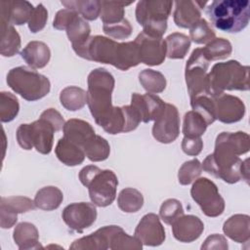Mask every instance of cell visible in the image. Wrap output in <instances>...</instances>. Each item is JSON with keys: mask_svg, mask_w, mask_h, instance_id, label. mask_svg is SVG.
I'll use <instances>...</instances> for the list:
<instances>
[{"mask_svg": "<svg viewBox=\"0 0 250 250\" xmlns=\"http://www.w3.org/2000/svg\"><path fill=\"white\" fill-rule=\"evenodd\" d=\"M56 126L43 114L29 124H21L17 129V141L21 147L29 150L35 148L42 154H49L53 148Z\"/></svg>", "mask_w": 250, "mask_h": 250, "instance_id": "cell-7", "label": "cell"}, {"mask_svg": "<svg viewBox=\"0 0 250 250\" xmlns=\"http://www.w3.org/2000/svg\"><path fill=\"white\" fill-rule=\"evenodd\" d=\"M224 233L237 243H245L250 239V217L235 214L229 217L223 226Z\"/></svg>", "mask_w": 250, "mask_h": 250, "instance_id": "cell-22", "label": "cell"}, {"mask_svg": "<svg viewBox=\"0 0 250 250\" xmlns=\"http://www.w3.org/2000/svg\"><path fill=\"white\" fill-rule=\"evenodd\" d=\"M21 57L30 67L43 68L50 61L51 51L42 41H30L21 52Z\"/></svg>", "mask_w": 250, "mask_h": 250, "instance_id": "cell-24", "label": "cell"}, {"mask_svg": "<svg viewBox=\"0 0 250 250\" xmlns=\"http://www.w3.org/2000/svg\"><path fill=\"white\" fill-rule=\"evenodd\" d=\"M62 199L63 194L59 188L48 186L42 188L36 192L34 197V204L39 209L52 211L60 207Z\"/></svg>", "mask_w": 250, "mask_h": 250, "instance_id": "cell-28", "label": "cell"}, {"mask_svg": "<svg viewBox=\"0 0 250 250\" xmlns=\"http://www.w3.org/2000/svg\"><path fill=\"white\" fill-rule=\"evenodd\" d=\"M203 148V142L201 138H187L184 137L182 141L183 151L189 156L198 155Z\"/></svg>", "mask_w": 250, "mask_h": 250, "instance_id": "cell-49", "label": "cell"}, {"mask_svg": "<svg viewBox=\"0 0 250 250\" xmlns=\"http://www.w3.org/2000/svg\"><path fill=\"white\" fill-rule=\"evenodd\" d=\"M202 172V165L198 159L186 161L179 169L178 180L183 186H187L195 181Z\"/></svg>", "mask_w": 250, "mask_h": 250, "instance_id": "cell-44", "label": "cell"}, {"mask_svg": "<svg viewBox=\"0 0 250 250\" xmlns=\"http://www.w3.org/2000/svg\"><path fill=\"white\" fill-rule=\"evenodd\" d=\"M229 248V244H228V240L226 239V237L224 235L218 234V233H214L209 235L204 243L201 245V249H222V250H226Z\"/></svg>", "mask_w": 250, "mask_h": 250, "instance_id": "cell-50", "label": "cell"}, {"mask_svg": "<svg viewBox=\"0 0 250 250\" xmlns=\"http://www.w3.org/2000/svg\"><path fill=\"white\" fill-rule=\"evenodd\" d=\"M208 92L218 96L228 91L249 90V66L242 65L239 62L230 60L213 65L207 74Z\"/></svg>", "mask_w": 250, "mask_h": 250, "instance_id": "cell-3", "label": "cell"}, {"mask_svg": "<svg viewBox=\"0 0 250 250\" xmlns=\"http://www.w3.org/2000/svg\"><path fill=\"white\" fill-rule=\"evenodd\" d=\"M60 102L67 110H79L87 104V92L76 86H67L62 90Z\"/></svg>", "mask_w": 250, "mask_h": 250, "instance_id": "cell-32", "label": "cell"}, {"mask_svg": "<svg viewBox=\"0 0 250 250\" xmlns=\"http://www.w3.org/2000/svg\"><path fill=\"white\" fill-rule=\"evenodd\" d=\"M87 104L99 126H103L113 107L111 94L114 88V78L105 68L93 69L87 79Z\"/></svg>", "mask_w": 250, "mask_h": 250, "instance_id": "cell-1", "label": "cell"}, {"mask_svg": "<svg viewBox=\"0 0 250 250\" xmlns=\"http://www.w3.org/2000/svg\"><path fill=\"white\" fill-rule=\"evenodd\" d=\"M77 14L78 13L72 9L65 8V9L60 10L55 16V19L53 21V26L58 30H65L67 24L70 22L72 18Z\"/></svg>", "mask_w": 250, "mask_h": 250, "instance_id": "cell-48", "label": "cell"}, {"mask_svg": "<svg viewBox=\"0 0 250 250\" xmlns=\"http://www.w3.org/2000/svg\"><path fill=\"white\" fill-rule=\"evenodd\" d=\"M20 104L15 95L10 92L0 93V119L2 122L12 121L19 113Z\"/></svg>", "mask_w": 250, "mask_h": 250, "instance_id": "cell-41", "label": "cell"}, {"mask_svg": "<svg viewBox=\"0 0 250 250\" xmlns=\"http://www.w3.org/2000/svg\"><path fill=\"white\" fill-rule=\"evenodd\" d=\"M0 225L2 229L12 228L18 221V213L0 203Z\"/></svg>", "mask_w": 250, "mask_h": 250, "instance_id": "cell-51", "label": "cell"}, {"mask_svg": "<svg viewBox=\"0 0 250 250\" xmlns=\"http://www.w3.org/2000/svg\"><path fill=\"white\" fill-rule=\"evenodd\" d=\"M245 114V104L237 97L220 94L215 97V117L219 121L231 124L240 121Z\"/></svg>", "mask_w": 250, "mask_h": 250, "instance_id": "cell-16", "label": "cell"}, {"mask_svg": "<svg viewBox=\"0 0 250 250\" xmlns=\"http://www.w3.org/2000/svg\"><path fill=\"white\" fill-rule=\"evenodd\" d=\"M202 169L228 184L243 180L242 160L230 146L218 140L214 152L204 159Z\"/></svg>", "mask_w": 250, "mask_h": 250, "instance_id": "cell-5", "label": "cell"}, {"mask_svg": "<svg viewBox=\"0 0 250 250\" xmlns=\"http://www.w3.org/2000/svg\"><path fill=\"white\" fill-rule=\"evenodd\" d=\"M130 105L138 113L141 122L147 123L151 120H156L164 109L165 103L154 94L147 93L141 95L139 93H133Z\"/></svg>", "mask_w": 250, "mask_h": 250, "instance_id": "cell-18", "label": "cell"}, {"mask_svg": "<svg viewBox=\"0 0 250 250\" xmlns=\"http://www.w3.org/2000/svg\"><path fill=\"white\" fill-rule=\"evenodd\" d=\"M34 10L32 4L25 0H8L0 2L1 26L9 24L21 25L28 22Z\"/></svg>", "mask_w": 250, "mask_h": 250, "instance_id": "cell-17", "label": "cell"}, {"mask_svg": "<svg viewBox=\"0 0 250 250\" xmlns=\"http://www.w3.org/2000/svg\"><path fill=\"white\" fill-rule=\"evenodd\" d=\"M1 204L6 205L16 213H24L33 210L36 206L34 200L24 196H10L1 197Z\"/></svg>", "mask_w": 250, "mask_h": 250, "instance_id": "cell-45", "label": "cell"}, {"mask_svg": "<svg viewBox=\"0 0 250 250\" xmlns=\"http://www.w3.org/2000/svg\"><path fill=\"white\" fill-rule=\"evenodd\" d=\"M171 226L174 237L185 243L196 240L204 229L203 222L194 215H183Z\"/></svg>", "mask_w": 250, "mask_h": 250, "instance_id": "cell-19", "label": "cell"}, {"mask_svg": "<svg viewBox=\"0 0 250 250\" xmlns=\"http://www.w3.org/2000/svg\"><path fill=\"white\" fill-rule=\"evenodd\" d=\"M183 215L184 208L182 203L178 199L169 198L165 200L160 206L159 216L161 220L167 225H172Z\"/></svg>", "mask_w": 250, "mask_h": 250, "instance_id": "cell-43", "label": "cell"}, {"mask_svg": "<svg viewBox=\"0 0 250 250\" xmlns=\"http://www.w3.org/2000/svg\"><path fill=\"white\" fill-rule=\"evenodd\" d=\"M190 194L206 216L214 218L223 214L225 200L211 180L207 178L196 179L191 187Z\"/></svg>", "mask_w": 250, "mask_h": 250, "instance_id": "cell-9", "label": "cell"}, {"mask_svg": "<svg viewBox=\"0 0 250 250\" xmlns=\"http://www.w3.org/2000/svg\"><path fill=\"white\" fill-rule=\"evenodd\" d=\"M78 177L81 184L88 188L93 204L106 207L114 201L118 180L113 171L102 170L98 166L88 165L80 170Z\"/></svg>", "mask_w": 250, "mask_h": 250, "instance_id": "cell-4", "label": "cell"}, {"mask_svg": "<svg viewBox=\"0 0 250 250\" xmlns=\"http://www.w3.org/2000/svg\"><path fill=\"white\" fill-rule=\"evenodd\" d=\"M118 42L102 35L91 36L78 46H73L74 52L81 58L102 63L113 65Z\"/></svg>", "mask_w": 250, "mask_h": 250, "instance_id": "cell-11", "label": "cell"}, {"mask_svg": "<svg viewBox=\"0 0 250 250\" xmlns=\"http://www.w3.org/2000/svg\"><path fill=\"white\" fill-rule=\"evenodd\" d=\"M83 150L87 158L93 162L105 160L110 153L108 142L99 135H94L83 146Z\"/></svg>", "mask_w": 250, "mask_h": 250, "instance_id": "cell-29", "label": "cell"}, {"mask_svg": "<svg viewBox=\"0 0 250 250\" xmlns=\"http://www.w3.org/2000/svg\"><path fill=\"white\" fill-rule=\"evenodd\" d=\"M207 2L180 0L175 2L174 22L182 28H190L201 19V10Z\"/></svg>", "mask_w": 250, "mask_h": 250, "instance_id": "cell-20", "label": "cell"}, {"mask_svg": "<svg viewBox=\"0 0 250 250\" xmlns=\"http://www.w3.org/2000/svg\"><path fill=\"white\" fill-rule=\"evenodd\" d=\"M172 6V1H139L136 19L144 28L143 32L153 37H162L167 29V20Z\"/></svg>", "mask_w": 250, "mask_h": 250, "instance_id": "cell-8", "label": "cell"}, {"mask_svg": "<svg viewBox=\"0 0 250 250\" xmlns=\"http://www.w3.org/2000/svg\"><path fill=\"white\" fill-rule=\"evenodd\" d=\"M131 2L122 1H101L100 17L104 24H113L123 21L125 15V7Z\"/></svg>", "mask_w": 250, "mask_h": 250, "instance_id": "cell-33", "label": "cell"}, {"mask_svg": "<svg viewBox=\"0 0 250 250\" xmlns=\"http://www.w3.org/2000/svg\"><path fill=\"white\" fill-rule=\"evenodd\" d=\"M62 131L63 138L81 147L95 135V130L89 122L77 118L67 120L63 125Z\"/></svg>", "mask_w": 250, "mask_h": 250, "instance_id": "cell-23", "label": "cell"}, {"mask_svg": "<svg viewBox=\"0 0 250 250\" xmlns=\"http://www.w3.org/2000/svg\"><path fill=\"white\" fill-rule=\"evenodd\" d=\"M136 43L141 62L146 65H159L166 58V44L162 37H153L145 32L138 34Z\"/></svg>", "mask_w": 250, "mask_h": 250, "instance_id": "cell-14", "label": "cell"}, {"mask_svg": "<svg viewBox=\"0 0 250 250\" xmlns=\"http://www.w3.org/2000/svg\"><path fill=\"white\" fill-rule=\"evenodd\" d=\"M206 12L216 28L237 33L248 25L250 3L248 0H215L209 4Z\"/></svg>", "mask_w": 250, "mask_h": 250, "instance_id": "cell-2", "label": "cell"}, {"mask_svg": "<svg viewBox=\"0 0 250 250\" xmlns=\"http://www.w3.org/2000/svg\"><path fill=\"white\" fill-rule=\"evenodd\" d=\"M55 152L58 159L66 166H76L81 164L85 159L83 148L74 143L61 138L55 147Z\"/></svg>", "mask_w": 250, "mask_h": 250, "instance_id": "cell-25", "label": "cell"}, {"mask_svg": "<svg viewBox=\"0 0 250 250\" xmlns=\"http://www.w3.org/2000/svg\"><path fill=\"white\" fill-rule=\"evenodd\" d=\"M21 48V36L12 24L1 26V50L3 57L15 56Z\"/></svg>", "mask_w": 250, "mask_h": 250, "instance_id": "cell-39", "label": "cell"}, {"mask_svg": "<svg viewBox=\"0 0 250 250\" xmlns=\"http://www.w3.org/2000/svg\"><path fill=\"white\" fill-rule=\"evenodd\" d=\"M141 62L139 50L134 41L118 43L113 66L126 71Z\"/></svg>", "mask_w": 250, "mask_h": 250, "instance_id": "cell-27", "label": "cell"}, {"mask_svg": "<svg viewBox=\"0 0 250 250\" xmlns=\"http://www.w3.org/2000/svg\"><path fill=\"white\" fill-rule=\"evenodd\" d=\"M65 225L78 232L90 228L97 219L95 204L89 202H75L67 205L62 213Z\"/></svg>", "mask_w": 250, "mask_h": 250, "instance_id": "cell-13", "label": "cell"}, {"mask_svg": "<svg viewBox=\"0 0 250 250\" xmlns=\"http://www.w3.org/2000/svg\"><path fill=\"white\" fill-rule=\"evenodd\" d=\"M166 56L169 59H184L190 47V39L184 33L174 32L165 38Z\"/></svg>", "mask_w": 250, "mask_h": 250, "instance_id": "cell-31", "label": "cell"}, {"mask_svg": "<svg viewBox=\"0 0 250 250\" xmlns=\"http://www.w3.org/2000/svg\"><path fill=\"white\" fill-rule=\"evenodd\" d=\"M180 134V115L174 104L165 103L164 109L154 120L153 138L162 144L173 143Z\"/></svg>", "mask_w": 250, "mask_h": 250, "instance_id": "cell-12", "label": "cell"}, {"mask_svg": "<svg viewBox=\"0 0 250 250\" xmlns=\"http://www.w3.org/2000/svg\"><path fill=\"white\" fill-rule=\"evenodd\" d=\"M135 237L146 246H158L165 240V229L154 213L146 214L136 227Z\"/></svg>", "mask_w": 250, "mask_h": 250, "instance_id": "cell-15", "label": "cell"}, {"mask_svg": "<svg viewBox=\"0 0 250 250\" xmlns=\"http://www.w3.org/2000/svg\"><path fill=\"white\" fill-rule=\"evenodd\" d=\"M215 36V31L204 19H200L189 28V39L196 44H208Z\"/></svg>", "mask_w": 250, "mask_h": 250, "instance_id": "cell-42", "label": "cell"}, {"mask_svg": "<svg viewBox=\"0 0 250 250\" xmlns=\"http://www.w3.org/2000/svg\"><path fill=\"white\" fill-rule=\"evenodd\" d=\"M208 66L209 61L205 57L202 48L194 49L185 68V77L189 98L208 92Z\"/></svg>", "mask_w": 250, "mask_h": 250, "instance_id": "cell-10", "label": "cell"}, {"mask_svg": "<svg viewBox=\"0 0 250 250\" xmlns=\"http://www.w3.org/2000/svg\"><path fill=\"white\" fill-rule=\"evenodd\" d=\"M118 226H105L95 232L83 236L73 241L69 246V249H94V250H105L109 248L111 236L116 230Z\"/></svg>", "mask_w": 250, "mask_h": 250, "instance_id": "cell-21", "label": "cell"}, {"mask_svg": "<svg viewBox=\"0 0 250 250\" xmlns=\"http://www.w3.org/2000/svg\"><path fill=\"white\" fill-rule=\"evenodd\" d=\"M8 86L22 99L33 102L47 96L51 89L50 80L27 66H17L7 74Z\"/></svg>", "mask_w": 250, "mask_h": 250, "instance_id": "cell-6", "label": "cell"}, {"mask_svg": "<svg viewBox=\"0 0 250 250\" xmlns=\"http://www.w3.org/2000/svg\"><path fill=\"white\" fill-rule=\"evenodd\" d=\"M15 243L21 250L42 248L39 243V233L36 227L28 222L20 223L14 229Z\"/></svg>", "mask_w": 250, "mask_h": 250, "instance_id": "cell-26", "label": "cell"}, {"mask_svg": "<svg viewBox=\"0 0 250 250\" xmlns=\"http://www.w3.org/2000/svg\"><path fill=\"white\" fill-rule=\"evenodd\" d=\"M139 81L143 88L150 94L161 93L166 88L165 76L161 72L150 68L144 69L139 73Z\"/></svg>", "mask_w": 250, "mask_h": 250, "instance_id": "cell-37", "label": "cell"}, {"mask_svg": "<svg viewBox=\"0 0 250 250\" xmlns=\"http://www.w3.org/2000/svg\"><path fill=\"white\" fill-rule=\"evenodd\" d=\"M47 20H48L47 9L44 7L43 4H38L34 8L31 16H30V19L27 22L29 30L32 33L41 31L45 27Z\"/></svg>", "mask_w": 250, "mask_h": 250, "instance_id": "cell-47", "label": "cell"}, {"mask_svg": "<svg viewBox=\"0 0 250 250\" xmlns=\"http://www.w3.org/2000/svg\"><path fill=\"white\" fill-rule=\"evenodd\" d=\"M203 53L209 62L224 60L230 56L232 52L231 44L225 38H215L210 41L204 48Z\"/></svg>", "mask_w": 250, "mask_h": 250, "instance_id": "cell-40", "label": "cell"}, {"mask_svg": "<svg viewBox=\"0 0 250 250\" xmlns=\"http://www.w3.org/2000/svg\"><path fill=\"white\" fill-rule=\"evenodd\" d=\"M66 35L68 40L71 42L72 47L78 46L85 43L89 37L91 32V27L89 23L78 14L75 15L70 22L67 24L66 28Z\"/></svg>", "mask_w": 250, "mask_h": 250, "instance_id": "cell-30", "label": "cell"}, {"mask_svg": "<svg viewBox=\"0 0 250 250\" xmlns=\"http://www.w3.org/2000/svg\"><path fill=\"white\" fill-rule=\"evenodd\" d=\"M207 122L196 111L189 110L184 116L183 134L187 138H200L207 129Z\"/></svg>", "mask_w": 250, "mask_h": 250, "instance_id": "cell-38", "label": "cell"}, {"mask_svg": "<svg viewBox=\"0 0 250 250\" xmlns=\"http://www.w3.org/2000/svg\"><path fill=\"white\" fill-rule=\"evenodd\" d=\"M215 97L208 92L199 94L190 98V105L192 110L199 113L207 122L208 125L212 124L215 120Z\"/></svg>", "mask_w": 250, "mask_h": 250, "instance_id": "cell-34", "label": "cell"}, {"mask_svg": "<svg viewBox=\"0 0 250 250\" xmlns=\"http://www.w3.org/2000/svg\"><path fill=\"white\" fill-rule=\"evenodd\" d=\"M62 4L77 12L84 20L95 21L101 12V1L98 0H67L62 1Z\"/></svg>", "mask_w": 250, "mask_h": 250, "instance_id": "cell-35", "label": "cell"}, {"mask_svg": "<svg viewBox=\"0 0 250 250\" xmlns=\"http://www.w3.org/2000/svg\"><path fill=\"white\" fill-rule=\"evenodd\" d=\"M117 205L126 213L138 212L144 205V196L136 188H126L122 189L117 197Z\"/></svg>", "mask_w": 250, "mask_h": 250, "instance_id": "cell-36", "label": "cell"}, {"mask_svg": "<svg viewBox=\"0 0 250 250\" xmlns=\"http://www.w3.org/2000/svg\"><path fill=\"white\" fill-rule=\"evenodd\" d=\"M104 32L114 39H126L132 34V25L127 19L113 24H104Z\"/></svg>", "mask_w": 250, "mask_h": 250, "instance_id": "cell-46", "label": "cell"}]
</instances>
